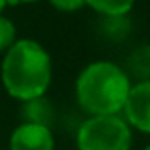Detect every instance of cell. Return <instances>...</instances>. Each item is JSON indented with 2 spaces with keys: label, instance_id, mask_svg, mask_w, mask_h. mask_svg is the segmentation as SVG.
<instances>
[{
  "label": "cell",
  "instance_id": "obj_7",
  "mask_svg": "<svg viewBox=\"0 0 150 150\" xmlns=\"http://www.w3.org/2000/svg\"><path fill=\"white\" fill-rule=\"evenodd\" d=\"M127 74L137 78V82L150 80V44H143L129 53Z\"/></svg>",
  "mask_w": 150,
  "mask_h": 150
},
{
  "label": "cell",
  "instance_id": "obj_5",
  "mask_svg": "<svg viewBox=\"0 0 150 150\" xmlns=\"http://www.w3.org/2000/svg\"><path fill=\"white\" fill-rule=\"evenodd\" d=\"M10 150H55V137L48 125L23 122L11 131Z\"/></svg>",
  "mask_w": 150,
  "mask_h": 150
},
{
  "label": "cell",
  "instance_id": "obj_3",
  "mask_svg": "<svg viewBox=\"0 0 150 150\" xmlns=\"http://www.w3.org/2000/svg\"><path fill=\"white\" fill-rule=\"evenodd\" d=\"M133 129L122 114L88 116L76 131L78 150H131Z\"/></svg>",
  "mask_w": 150,
  "mask_h": 150
},
{
  "label": "cell",
  "instance_id": "obj_13",
  "mask_svg": "<svg viewBox=\"0 0 150 150\" xmlns=\"http://www.w3.org/2000/svg\"><path fill=\"white\" fill-rule=\"evenodd\" d=\"M19 4H34V2H40V0H17Z\"/></svg>",
  "mask_w": 150,
  "mask_h": 150
},
{
  "label": "cell",
  "instance_id": "obj_12",
  "mask_svg": "<svg viewBox=\"0 0 150 150\" xmlns=\"http://www.w3.org/2000/svg\"><path fill=\"white\" fill-rule=\"evenodd\" d=\"M6 8H8V0H0V15H4Z\"/></svg>",
  "mask_w": 150,
  "mask_h": 150
},
{
  "label": "cell",
  "instance_id": "obj_14",
  "mask_svg": "<svg viewBox=\"0 0 150 150\" xmlns=\"http://www.w3.org/2000/svg\"><path fill=\"white\" fill-rule=\"evenodd\" d=\"M143 150H150V144H148V146H144V148H143Z\"/></svg>",
  "mask_w": 150,
  "mask_h": 150
},
{
  "label": "cell",
  "instance_id": "obj_4",
  "mask_svg": "<svg viewBox=\"0 0 150 150\" xmlns=\"http://www.w3.org/2000/svg\"><path fill=\"white\" fill-rule=\"evenodd\" d=\"M122 116L131 129L150 135V80L133 82Z\"/></svg>",
  "mask_w": 150,
  "mask_h": 150
},
{
  "label": "cell",
  "instance_id": "obj_2",
  "mask_svg": "<svg viewBox=\"0 0 150 150\" xmlns=\"http://www.w3.org/2000/svg\"><path fill=\"white\" fill-rule=\"evenodd\" d=\"M131 86V76L124 67L99 59L80 70L74 82V95L88 116H116L124 110Z\"/></svg>",
  "mask_w": 150,
  "mask_h": 150
},
{
  "label": "cell",
  "instance_id": "obj_10",
  "mask_svg": "<svg viewBox=\"0 0 150 150\" xmlns=\"http://www.w3.org/2000/svg\"><path fill=\"white\" fill-rule=\"evenodd\" d=\"M17 42V27L10 17L0 15V53H6Z\"/></svg>",
  "mask_w": 150,
  "mask_h": 150
},
{
  "label": "cell",
  "instance_id": "obj_1",
  "mask_svg": "<svg viewBox=\"0 0 150 150\" xmlns=\"http://www.w3.org/2000/svg\"><path fill=\"white\" fill-rule=\"evenodd\" d=\"M51 76V55L33 38H17L2 57L0 80L6 93L15 101L29 103L46 97Z\"/></svg>",
  "mask_w": 150,
  "mask_h": 150
},
{
  "label": "cell",
  "instance_id": "obj_6",
  "mask_svg": "<svg viewBox=\"0 0 150 150\" xmlns=\"http://www.w3.org/2000/svg\"><path fill=\"white\" fill-rule=\"evenodd\" d=\"M21 116H23V122L42 124V125H48L50 127V125L53 124V118H55V108L46 97H40V99L23 103Z\"/></svg>",
  "mask_w": 150,
  "mask_h": 150
},
{
  "label": "cell",
  "instance_id": "obj_9",
  "mask_svg": "<svg viewBox=\"0 0 150 150\" xmlns=\"http://www.w3.org/2000/svg\"><path fill=\"white\" fill-rule=\"evenodd\" d=\"M86 6L101 17H122L131 13L135 0H86Z\"/></svg>",
  "mask_w": 150,
  "mask_h": 150
},
{
  "label": "cell",
  "instance_id": "obj_11",
  "mask_svg": "<svg viewBox=\"0 0 150 150\" xmlns=\"http://www.w3.org/2000/svg\"><path fill=\"white\" fill-rule=\"evenodd\" d=\"M50 4L59 11L72 13V11H78L86 6V0H50Z\"/></svg>",
  "mask_w": 150,
  "mask_h": 150
},
{
  "label": "cell",
  "instance_id": "obj_8",
  "mask_svg": "<svg viewBox=\"0 0 150 150\" xmlns=\"http://www.w3.org/2000/svg\"><path fill=\"white\" fill-rule=\"evenodd\" d=\"M133 29V23L129 21L127 15H122V17H101L99 23V33L106 40L110 42H122L129 36Z\"/></svg>",
  "mask_w": 150,
  "mask_h": 150
}]
</instances>
